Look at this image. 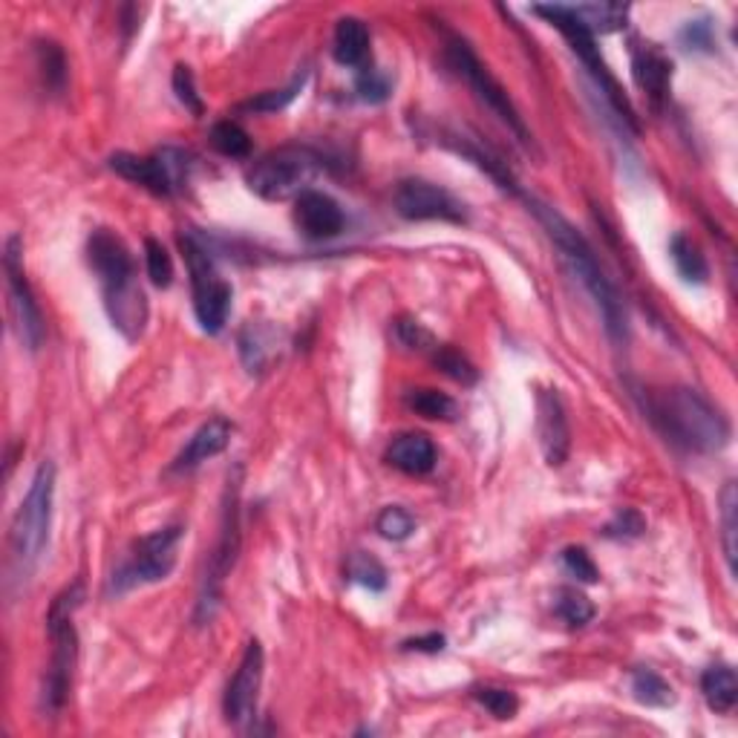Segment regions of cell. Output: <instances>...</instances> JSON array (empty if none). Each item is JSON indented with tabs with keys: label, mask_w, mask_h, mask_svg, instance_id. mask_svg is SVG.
<instances>
[{
	"label": "cell",
	"mask_w": 738,
	"mask_h": 738,
	"mask_svg": "<svg viewBox=\"0 0 738 738\" xmlns=\"http://www.w3.org/2000/svg\"><path fill=\"white\" fill-rule=\"evenodd\" d=\"M516 197L523 199L525 206H528V211L540 220L548 239L554 243V248L560 251V257H563V262L569 266V271L577 278L579 286L586 289L588 297L595 301L597 312L604 315V326L611 341L626 343L629 338L626 303H623L618 286L611 283L609 274H606L604 266H600V260H597L591 243H588V239L583 237V234H579L557 208L546 206V202H540L537 197H528L523 188H519Z\"/></svg>",
	"instance_id": "cell-1"
},
{
	"label": "cell",
	"mask_w": 738,
	"mask_h": 738,
	"mask_svg": "<svg viewBox=\"0 0 738 738\" xmlns=\"http://www.w3.org/2000/svg\"><path fill=\"white\" fill-rule=\"evenodd\" d=\"M87 260L102 286L104 309L128 341L148 326V297L136 280V262L128 243L110 229H96L87 239Z\"/></svg>",
	"instance_id": "cell-2"
},
{
	"label": "cell",
	"mask_w": 738,
	"mask_h": 738,
	"mask_svg": "<svg viewBox=\"0 0 738 738\" xmlns=\"http://www.w3.org/2000/svg\"><path fill=\"white\" fill-rule=\"evenodd\" d=\"M646 415L675 447L690 453H718L730 442V424L701 393L687 387L646 396Z\"/></svg>",
	"instance_id": "cell-3"
},
{
	"label": "cell",
	"mask_w": 738,
	"mask_h": 738,
	"mask_svg": "<svg viewBox=\"0 0 738 738\" xmlns=\"http://www.w3.org/2000/svg\"><path fill=\"white\" fill-rule=\"evenodd\" d=\"M52 500H56V465L47 459L40 461L38 470H35L33 484H30L15 519H12L9 554H12L15 577H33L40 557L47 551L49 525H52Z\"/></svg>",
	"instance_id": "cell-4"
},
{
	"label": "cell",
	"mask_w": 738,
	"mask_h": 738,
	"mask_svg": "<svg viewBox=\"0 0 738 738\" xmlns=\"http://www.w3.org/2000/svg\"><path fill=\"white\" fill-rule=\"evenodd\" d=\"M81 600H84V588H81V583H72L70 588H65L52 600L47 611V632L49 643H52V655H49L40 701H44V710H49V713H58L70 699L72 672H75V660H79V635H75L72 614L81 606Z\"/></svg>",
	"instance_id": "cell-5"
},
{
	"label": "cell",
	"mask_w": 738,
	"mask_h": 738,
	"mask_svg": "<svg viewBox=\"0 0 738 738\" xmlns=\"http://www.w3.org/2000/svg\"><path fill=\"white\" fill-rule=\"evenodd\" d=\"M239 491H243V468H234V473H229V484H225L220 540H216V548L211 551L206 577H202V586H199L197 611H194L197 626H206V623L214 620L220 600H223L225 579H229L231 569L237 563L239 542H243V534H239Z\"/></svg>",
	"instance_id": "cell-6"
},
{
	"label": "cell",
	"mask_w": 738,
	"mask_h": 738,
	"mask_svg": "<svg viewBox=\"0 0 738 738\" xmlns=\"http://www.w3.org/2000/svg\"><path fill=\"white\" fill-rule=\"evenodd\" d=\"M445 61L447 67H450V70L477 93L479 102H482L484 107H488V110H491L493 116H496V119H500L502 125L525 144V148H534L531 130L525 128L523 116H519V110H516L514 102H511L508 90L493 79V72L479 61L473 47H470L461 35L445 33Z\"/></svg>",
	"instance_id": "cell-7"
},
{
	"label": "cell",
	"mask_w": 738,
	"mask_h": 738,
	"mask_svg": "<svg viewBox=\"0 0 738 738\" xmlns=\"http://www.w3.org/2000/svg\"><path fill=\"white\" fill-rule=\"evenodd\" d=\"M531 12L534 15H540L546 24L554 26L557 33H563V38L569 40L572 52L579 58V61H583V67H586L588 75L595 79V84L600 87L606 102H609L611 107L620 113V119L626 121L629 128L637 130V116H635V110H632V104H629V98L623 96L618 79H614V75L609 72V67H606L604 56H600V49H597L595 35L588 33L586 26H583V21L574 15V9L563 7V3H554V7H534Z\"/></svg>",
	"instance_id": "cell-8"
},
{
	"label": "cell",
	"mask_w": 738,
	"mask_h": 738,
	"mask_svg": "<svg viewBox=\"0 0 738 738\" xmlns=\"http://www.w3.org/2000/svg\"><path fill=\"white\" fill-rule=\"evenodd\" d=\"M320 167L324 162L318 153L301 148V144H286V148L260 156L255 167L248 171L246 183L260 199L283 202V199L309 191L306 185L320 174Z\"/></svg>",
	"instance_id": "cell-9"
},
{
	"label": "cell",
	"mask_w": 738,
	"mask_h": 738,
	"mask_svg": "<svg viewBox=\"0 0 738 738\" xmlns=\"http://www.w3.org/2000/svg\"><path fill=\"white\" fill-rule=\"evenodd\" d=\"M179 246L188 260L191 271V289H194V315H197L202 332L216 335L223 332L229 324L231 301H234V289L223 274L216 271V262L202 243L194 234H183Z\"/></svg>",
	"instance_id": "cell-10"
},
{
	"label": "cell",
	"mask_w": 738,
	"mask_h": 738,
	"mask_svg": "<svg viewBox=\"0 0 738 738\" xmlns=\"http://www.w3.org/2000/svg\"><path fill=\"white\" fill-rule=\"evenodd\" d=\"M183 542V525H167L160 531L148 534L142 540H136L125 563L113 572L107 595H128L133 588L160 583L176 565V548Z\"/></svg>",
	"instance_id": "cell-11"
},
{
	"label": "cell",
	"mask_w": 738,
	"mask_h": 738,
	"mask_svg": "<svg viewBox=\"0 0 738 738\" xmlns=\"http://www.w3.org/2000/svg\"><path fill=\"white\" fill-rule=\"evenodd\" d=\"M191 153L179 151V148H162L151 156H136V153H113L110 171L128 179L133 185H142L144 191L156 194V197H174L183 191L191 176Z\"/></svg>",
	"instance_id": "cell-12"
},
{
	"label": "cell",
	"mask_w": 738,
	"mask_h": 738,
	"mask_svg": "<svg viewBox=\"0 0 738 738\" xmlns=\"http://www.w3.org/2000/svg\"><path fill=\"white\" fill-rule=\"evenodd\" d=\"M3 271H7L9 283V301H12V315H15L17 335L26 350H38L44 343V315L35 301L33 286L26 280L24 271V239L12 234L7 239V251H3Z\"/></svg>",
	"instance_id": "cell-13"
},
{
	"label": "cell",
	"mask_w": 738,
	"mask_h": 738,
	"mask_svg": "<svg viewBox=\"0 0 738 738\" xmlns=\"http://www.w3.org/2000/svg\"><path fill=\"white\" fill-rule=\"evenodd\" d=\"M396 211L410 223H427V220H442V223L465 225L468 211L459 199L453 197L447 188L427 179H405L396 188Z\"/></svg>",
	"instance_id": "cell-14"
},
{
	"label": "cell",
	"mask_w": 738,
	"mask_h": 738,
	"mask_svg": "<svg viewBox=\"0 0 738 738\" xmlns=\"http://www.w3.org/2000/svg\"><path fill=\"white\" fill-rule=\"evenodd\" d=\"M262 664H266V655H262L260 641H248L246 652L239 658L237 672L229 681V690H225L223 699L229 724H246L255 715L257 692H260L262 683Z\"/></svg>",
	"instance_id": "cell-15"
},
{
	"label": "cell",
	"mask_w": 738,
	"mask_h": 738,
	"mask_svg": "<svg viewBox=\"0 0 738 738\" xmlns=\"http://www.w3.org/2000/svg\"><path fill=\"white\" fill-rule=\"evenodd\" d=\"M294 225L303 237L309 239H332L347 225L343 208L324 191H303L294 199Z\"/></svg>",
	"instance_id": "cell-16"
},
{
	"label": "cell",
	"mask_w": 738,
	"mask_h": 738,
	"mask_svg": "<svg viewBox=\"0 0 738 738\" xmlns=\"http://www.w3.org/2000/svg\"><path fill=\"white\" fill-rule=\"evenodd\" d=\"M537 433H540L546 461L551 468H560L569 459L572 430H569L565 407L560 401V396H557V389H542L540 396H537Z\"/></svg>",
	"instance_id": "cell-17"
},
{
	"label": "cell",
	"mask_w": 738,
	"mask_h": 738,
	"mask_svg": "<svg viewBox=\"0 0 738 738\" xmlns=\"http://www.w3.org/2000/svg\"><path fill=\"white\" fill-rule=\"evenodd\" d=\"M632 79L649 96L655 107L667 102L669 81H672V61L655 44L632 40Z\"/></svg>",
	"instance_id": "cell-18"
},
{
	"label": "cell",
	"mask_w": 738,
	"mask_h": 738,
	"mask_svg": "<svg viewBox=\"0 0 738 738\" xmlns=\"http://www.w3.org/2000/svg\"><path fill=\"white\" fill-rule=\"evenodd\" d=\"M231 433H234V424H231L229 419H223V415L208 419L206 424L188 438V445L179 450V456L174 459L171 470H174V473H185V470L199 468L202 461L220 456V453L231 445Z\"/></svg>",
	"instance_id": "cell-19"
},
{
	"label": "cell",
	"mask_w": 738,
	"mask_h": 738,
	"mask_svg": "<svg viewBox=\"0 0 738 738\" xmlns=\"http://www.w3.org/2000/svg\"><path fill=\"white\" fill-rule=\"evenodd\" d=\"M387 459L393 468H398L407 477H424L436 468L438 453L433 438L424 436V433H401V436L393 438Z\"/></svg>",
	"instance_id": "cell-20"
},
{
	"label": "cell",
	"mask_w": 738,
	"mask_h": 738,
	"mask_svg": "<svg viewBox=\"0 0 738 738\" xmlns=\"http://www.w3.org/2000/svg\"><path fill=\"white\" fill-rule=\"evenodd\" d=\"M332 56L341 67H366L370 58V30L361 17H341L335 26Z\"/></svg>",
	"instance_id": "cell-21"
},
{
	"label": "cell",
	"mask_w": 738,
	"mask_h": 738,
	"mask_svg": "<svg viewBox=\"0 0 738 738\" xmlns=\"http://www.w3.org/2000/svg\"><path fill=\"white\" fill-rule=\"evenodd\" d=\"M701 692H704L706 706L713 713H733V706L738 701V678L736 669H730L727 664H718V667H710L701 675Z\"/></svg>",
	"instance_id": "cell-22"
},
{
	"label": "cell",
	"mask_w": 738,
	"mask_h": 738,
	"mask_svg": "<svg viewBox=\"0 0 738 738\" xmlns=\"http://www.w3.org/2000/svg\"><path fill=\"white\" fill-rule=\"evenodd\" d=\"M669 257H672L675 269L687 283L704 286L706 278H710V266H706V257L701 255L699 243H692L687 234H675L669 239Z\"/></svg>",
	"instance_id": "cell-23"
},
{
	"label": "cell",
	"mask_w": 738,
	"mask_h": 738,
	"mask_svg": "<svg viewBox=\"0 0 738 738\" xmlns=\"http://www.w3.org/2000/svg\"><path fill=\"white\" fill-rule=\"evenodd\" d=\"M572 9L591 35L618 33V30L626 26L629 17V7H620V3H579V7Z\"/></svg>",
	"instance_id": "cell-24"
},
{
	"label": "cell",
	"mask_w": 738,
	"mask_h": 738,
	"mask_svg": "<svg viewBox=\"0 0 738 738\" xmlns=\"http://www.w3.org/2000/svg\"><path fill=\"white\" fill-rule=\"evenodd\" d=\"M407 407L413 410L415 415L430 421H453L456 419V401H453L447 393H438V389L421 387V389H410L407 393Z\"/></svg>",
	"instance_id": "cell-25"
},
{
	"label": "cell",
	"mask_w": 738,
	"mask_h": 738,
	"mask_svg": "<svg viewBox=\"0 0 738 738\" xmlns=\"http://www.w3.org/2000/svg\"><path fill=\"white\" fill-rule=\"evenodd\" d=\"M554 614L563 620L565 626L579 629L595 618V604L579 588L563 586L554 591Z\"/></svg>",
	"instance_id": "cell-26"
},
{
	"label": "cell",
	"mask_w": 738,
	"mask_h": 738,
	"mask_svg": "<svg viewBox=\"0 0 738 738\" xmlns=\"http://www.w3.org/2000/svg\"><path fill=\"white\" fill-rule=\"evenodd\" d=\"M632 695L643 706H660L664 710V706L675 704L672 687L652 669H635L632 672Z\"/></svg>",
	"instance_id": "cell-27"
},
{
	"label": "cell",
	"mask_w": 738,
	"mask_h": 738,
	"mask_svg": "<svg viewBox=\"0 0 738 738\" xmlns=\"http://www.w3.org/2000/svg\"><path fill=\"white\" fill-rule=\"evenodd\" d=\"M430 358H433L436 370H442L447 378H453V382L461 384V387H473V384L479 382L477 366L470 364L468 358L461 355L456 347H450V343H438L436 350L430 352Z\"/></svg>",
	"instance_id": "cell-28"
},
{
	"label": "cell",
	"mask_w": 738,
	"mask_h": 738,
	"mask_svg": "<svg viewBox=\"0 0 738 738\" xmlns=\"http://www.w3.org/2000/svg\"><path fill=\"white\" fill-rule=\"evenodd\" d=\"M38 70L44 75V84H47L52 93H65L67 87V56L65 49L58 47L56 40H38Z\"/></svg>",
	"instance_id": "cell-29"
},
{
	"label": "cell",
	"mask_w": 738,
	"mask_h": 738,
	"mask_svg": "<svg viewBox=\"0 0 738 738\" xmlns=\"http://www.w3.org/2000/svg\"><path fill=\"white\" fill-rule=\"evenodd\" d=\"M211 144H214L216 153H223L229 160H246L248 153H251V139L243 128H239L237 121L223 119L216 121L214 128H211Z\"/></svg>",
	"instance_id": "cell-30"
},
{
	"label": "cell",
	"mask_w": 738,
	"mask_h": 738,
	"mask_svg": "<svg viewBox=\"0 0 738 738\" xmlns=\"http://www.w3.org/2000/svg\"><path fill=\"white\" fill-rule=\"evenodd\" d=\"M736 537H738V491L736 482H727L722 491V546L730 572H736Z\"/></svg>",
	"instance_id": "cell-31"
},
{
	"label": "cell",
	"mask_w": 738,
	"mask_h": 738,
	"mask_svg": "<svg viewBox=\"0 0 738 738\" xmlns=\"http://www.w3.org/2000/svg\"><path fill=\"white\" fill-rule=\"evenodd\" d=\"M303 84H306V72H301L297 79H292V84L283 90H266V93H260V96L248 98V102L239 104V110L243 113H278L283 110V107H289V104L297 98V93L303 90Z\"/></svg>",
	"instance_id": "cell-32"
},
{
	"label": "cell",
	"mask_w": 738,
	"mask_h": 738,
	"mask_svg": "<svg viewBox=\"0 0 738 738\" xmlns=\"http://www.w3.org/2000/svg\"><path fill=\"white\" fill-rule=\"evenodd\" d=\"M347 574H350L352 583L370 588V591H382V588H387V569H384L373 554H364V551H358V554L350 557Z\"/></svg>",
	"instance_id": "cell-33"
},
{
	"label": "cell",
	"mask_w": 738,
	"mask_h": 738,
	"mask_svg": "<svg viewBox=\"0 0 738 738\" xmlns=\"http://www.w3.org/2000/svg\"><path fill=\"white\" fill-rule=\"evenodd\" d=\"M144 269H148V278H151L153 286L167 289L174 283V260H171L167 248L162 246L160 239H144Z\"/></svg>",
	"instance_id": "cell-34"
},
{
	"label": "cell",
	"mask_w": 738,
	"mask_h": 738,
	"mask_svg": "<svg viewBox=\"0 0 738 738\" xmlns=\"http://www.w3.org/2000/svg\"><path fill=\"white\" fill-rule=\"evenodd\" d=\"M375 531L382 534L384 540L405 542L415 534V519L410 511L398 508V505H389V508H384L382 514H378V519H375Z\"/></svg>",
	"instance_id": "cell-35"
},
{
	"label": "cell",
	"mask_w": 738,
	"mask_h": 738,
	"mask_svg": "<svg viewBox=\"0 0 738 738\" xmlns=\"http://www.w3.org/2000/svg\"><path fill=\"white\" fill-rule=\"evenodd\" d=\"M473 699H477L493 718H500V722L514 718L516 710H519V699H516L511 690H502V687H479V690L473 692Z\"/></svg>",
	"instance_id": "cell-36"
},
{
	"label": "cell",
	"mask_w": 738,
	"mask_h": 738,
	"mask_svg": "<svg viewBox=\"0 0 738 738\" xmlns=\"http://www.w3.org/2000/svg\"><path fill=\"white\" fill-rule=\"evenodd\" d=\"M396 338L401 347L413 352H433L438 347L436 338L430 335V329L419 324L415 318H398L396 320Z\"/></svg>",
	"instance_id": "cell-37"
},
{
	"label": "cell",
	"mask_w": 738,
	"mask_h": 738,
	"mask_svg": "<svg viewBox=\"0 0 738 738\" xmlns=\"http://www.w3.org/2000/svg\"><path fill=\"white\" fill-rule=\"evenodd\" d=\"M560 560H563L565 572L572 574L577 583H588V586H591V583H597V579H600V572H597L595 560H591V554H588L586 548L569 546L563 554H560Z\"/></svg>",
	"instance_id": "cell-38"
},
{
	"label": "cell",
	"mask_w": 738,
	"mask_h": 738,
	"mask_svg": "<svg viewBox=\"0 0 738 738\" xmlns=\"http://www.w3.org/2000/svg\"><path fill=\"white\" fill-rule=\"evenodd\" d=\"M643 531H646V519L635 508H620L604 528V534L611 540H635Z\"/></svg>",
	"instance_id": "cell-39"
},
{
	"label": "cell",
	"mask_w": 738,
	"mask_h": 738,
	"mask_svg": "<svg viewBox=\"0 0 738 738\" xmlns=\"http://www.w3.org/2000/svg\"><path fill=\"white\" fill-rule=\"evenodd\" d=\"M174 93H176V98L185 104V110H191L194 116H202L206 104H202V98H199V93H197V81H194L191 67H185V65L176 67V70H174Z\"/></svg>",
	"instance_id": "cell-40"
},
{
	"label": "cell",
	"mask_w": 738,
	"mask_h": 738,
	"mask_svg": "<svg viewBox=\"0 0 738 738\" xmlns=\"http://www.w3.org/2000/svg\"><path fill=\"white\" fill-rule=\"evenodd\" d=\"M358 96L364 98V102H384V98L389 96V84L384 75H378V70H373V67H364L361 70V75H358Z\"/></svg>",
	"instance_id": "cell-41"
},
{
	"label": "cell",
	"mask_w": 738,
	"mask_h": 738,
	"mask_svg": "<svg viewBox=\"0 0 738 738\" xmlns=\"http://www.w3.org/2000/svg\"><path fill=\"white\" fill-rule=\"evenodd\" d=\"M683 40L690 44V49H710L713 47V33H710V24L706 21H690L687 30H683Z\"/></svg>",
	"instance_id": "cell-42"
},
{
	"label": "cell",
	"mask_w": 738,
	"mask_h": 738,
	"mask_svg": "<svg viewBox=\"0 0 738 738\" xmlns=\"http://www.w3.org/2000/svg\"><path fill=\"white\" fill-rule=\"evenodd\" d=\"M405 649L407 652H442L445 649V635L430 632V635L410 637V641H405Z\"/></svg>",
	"instance_id": "cell-43"
}]
</instances>
